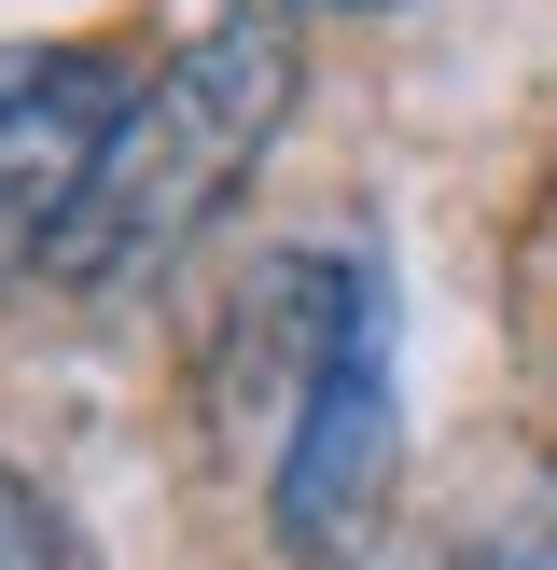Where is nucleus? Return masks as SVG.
Segmentation results:
<instances>
[{
    "instance_id": "obj_1",
    "label": "nucleus",
    "mask_w": 557,
    "mask_h": 570,
    "mask_svg": "<svg viewBox=\"0 0 557 570\" xmlns=\"http://www.w3.org/2000/svg\"><path fill=\"white\" fill-rule=\"evenodd\" d=\"M293 98H306L293 0L209 14L167 70H139V98H126V126H111V154H98V181H84V209H70L42 278L56 293H139V278H167L251 195V167L278 154Z\"/></svg>"
},
{
    "instance_id": "obj_2",
    "label": "nucleus",
    "mask_w": 557,
    "mask_h": 570,
    "mask_svg": "<svg viewBox=\"0 0 557 570\" xmlns=\"http://www.w3.org/2000/svg\"><path fill=\"white\" fill-rule=\"evenodd\" d=\"M390 473H404V376H390V278L349 265L306 376L278 390V460H265V529L293 570H362L390 529Z\"/></svg>"
},
{
    "instance_id": "obj_3",
    "label": "nucleus",
    "mask_w": 557,
    "mask_h": 570,
    "mask_svg": "<svg viewBox=\"0 0 557 570\" xmlns=\"http://www.w3.org/2000/svg\"><path fill=\"white\" fill-rule=\"evenodd\" d=\"M139 70L111 42H0V278H42L126 126Z\"/></svg>"
},
{
    "instance_id": "obj_4",
    "label": "nucleus",
    "mask_w": 557,
    "mask_h": 570,
    "mask_svg": "<svg viewBox=\"0 0 557 570\" xmlns=\"http://www.w3.org/2000/svg\"><path fill=\"white\" fill-rule=\"evenodd\" d=\"M0 570H98V543L70 529V501L28 460H0Z\"/></svg>"
},
{
    "instance_id": "obj_5",
    "label": "nucleus",
    "mask_w": 557,
    "mask_h": 570,
    "mask_svg": "<svg viewBox=\"0 0 557 570\" xmlns=\"http://www.w3.org/2000/svg\"><path fill=\"white\" fill-rule=\"evenodd\" d=\"M293 14H390V0H293Z\"/></svg>"
}]
</instances>
